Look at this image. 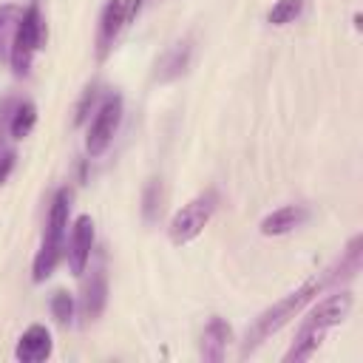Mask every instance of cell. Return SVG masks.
Returning a JSON list of instances; mask_svg holds the SVG:
<instances>
[{
	"mask_svg": "<svg viewBox=\"0 0 363 363\" xmlns=\"http://www.w3.org/2000/svg\"><path fill=\"white\" fill-rule=\"evenodd\" d=\"M96 99H99V85L96 82H91L85 91H82V96H79V102H77V113H74V125H82L85 119H88V113H91V108L96 105Z\"/></svg>",
	"mask_w": 363,
	"mask_h": 363,
	"instance_id": "obj_21",
	"label": "cell"
},
{
	"mask_svg": "<svg viewBox=\"0 0 363 363\" xmlns=\"http://www.w3.org/2000/svg\"><path fill=\"white\" fill-rule=\"evenodd\" d=\"M329 284H326V275H315V278H309V281H303L298 289H292L289 295H284L281 301H275L269 309H264L255 320H252V326L247 329V335H244V346H241V357H247L250 352H255L269 335H275L278 329H284L306 303H312L323 289H326Z\"/></svg>",
	"mask_w": 363,
	"mask_h": 363,
	"instance_id": "obj_1",
	"label": "cell"
},
{
	"mask_svg": "<svg viewBox=\"0 0 363 363\" xmlns=\"http://www.w3.org/2000/svg\"><path fill=\"white\" fill-rule=\"evenodd\" d=\"M323 337H326V332H320V329L298 326L295 340H292V346H289L286 354H284V363H303V360H309V357L320 349Z\"/></svg>",
	"mask_w": 363,
	"mask_h": 363,
	"instance_id": "obj_15",
	"label": "cell"
},
{
	"mask_svg": "<svg viewBox=\"0 0 363 363\" xmlns=\"http://www.w3.org/2000/svg\"><path fill=\"white\" fill-rule=\"evenodd\" d=\"M51 349H54V340H51L48 326L31 323V326L20 335V340H17V346H14V357H17L20 363H43V360L51 357Z\"/></svg>",
	"mask_w": 363,
	"mask_h": 363,
	"instance_id": "obj_9",
	"label": "cell"
},
{
	"mask_svg": "<svg viewBox=\"0 0 363 363\" xmlns=\"http://www.w3.org/2000/svg\"><path fill=\"white\" fill-rule=\"evenodd\" d=\"M68 213H71V190L60 187L51 199L48 207V221H45V233H43V244L34 255L31 264V278L34 284H43L54 275L60 258L65 255V241H68Z\"/></svg>",
	"mask_w": 363,
	"mask_h": 363,
	"instance_id": "obj_2",
	"label": "cell"
},
{
	"mask_svg": "<svg viewBox=\"0 0 363 363\" xmlns=\"http://www.w3.org/2000/svg\"><path fill=\"white\" fill-rule=\"evenodd\" d=\"M43 40H45V23H43V14H40V6L37 3H28L14 26V34H11V45H9V60H11V71L17 77H26L31 71V62L37 57V51L43 48Z\"/></svg>",
	"mask_w": 363,
	"mask_h": 363,
	"instance_id": "obj_3",
	"label": "cell"
},
{
	"mask_svg": "<svg viewBox=\"0 0 363 363\" xmlns=\"http://www.w3.org/2000/svg\"><path fill=\"white\" fill-rule=\"evenodd\" d=\"M233 340V329L224 318H210L201 332V357L210 363H221L227 354V343Z\"/></svg>",
	"mask_w": 363,
	"mask_h": 363,
	"instance_id": "obj_12",
	"label": "cell"
},
{
	"mask_svg": "<svg viewBox=\"0 0 363 363\" xmlns=\"http://www.w3.org/2000/svg\"><path fill=\"white\" fill-rule=\"evenodd\" d=\"M190 54H193V43H190V40L176 43V45L159 60V65H156V79H159V82H170V79L182 77V74L187 71V65H190Z\"/></svg>",
	"mask_w": 363,
	"mask_h": 363,
	"instance_id": "obj_14",
	"label": "cell"
},
{
	"mask_svg": "<svg viewBox=\"0 0 363 363\" xmlns=\"http://www.w3.org/2000/svg\"><path fill=\"white\" fill-rule=\"evenodd\" d=\"M20 14H23V9H20V6H14V3H0V51H3V48H6V43L11 40L14 26H17V20H20Z\"/></svg>",
	"mask_w": 363,
	"mask_h": 363,
	"instance_id": "obj_20",
	"label": "cell"
},
{
	"mask_svg": "<svg viewBox=\"0 0 363 363\" xmlns=\"http://www.w3.org/2000/svg\"><path fill=\"white\" fill-rule=\"evenodd\" d=\"M130 0H108L99 11V26H96V60H105L111 48L116 45L122 28L130 23Z\"/></svg>",
	"mask_w": 363,
	"mask_h": 363,
	"instance_id": "obj_6",
	"label": "cell"
},
{
	"mask_svg": "<svg viewBox=\"0 0 363 363\" xmlns=\"http://www.w3.org/2000/svg\"><path fill=\"white\" fill-rule=\"evenodd\" d=\"M216 210H218V193L210 187V190H204V193H199L196 199H190L173 218H170V224H167V235H170V241L176 244V247H184V244H190L193 238H199L201 235V230L210 224V218L216 216Z\"/></svg>",
	"mask_w": 363,
	"mask_h": 363,
	"instance_id": "obj_4",
	"label": "cell"
},
{
	"mask_svg": "<svg viewBox=\"0 0 363 363\" xmlns=\"http://www.w3.org/2000/svg\"><path fill=\"white\" fill-rule=\"evenodd\" d=\"M306 218H309V210L303 204H284V207L272 210L269 216H264L258 230H261V235H286V233L298 230Z\"/></svg>",
	"mask_w": 363,
	"mask_h": 363,
	"instance_id": "obj_10",
	"label": "cell"
},
{
	"mask_svg": "<svg viewBox=\"0 0 363 363\" xmlns=\"http://www.w3.org/2000/svg\"><path fill=\"white\" fill-rule=\"evenodd\" d=\"M34 125H37V105L28 102V99L17 102L14 111H11V119H9V133L14 139H26L34 130Z\"/></svg>",
	"mask_w": 363,
	"mask_h": 363,
	"instance_id": "obj_16",
	"label": "cell"
},
{
	"mask_svg": "<svg viewBox=\"0 0 363 363\" xmlns=\"http://www.w3.org/2000/svg\"><path fill=\"white\" fill-rule=\"evenodd\" d=\"M301 11H303V0H275L267 20L272 26H286V23H295V17H301Z\"/></svg>",
	"mask_w": 363,
	"mask_h": 363,
	"instance_id": "obj_18",
	"label": "cell"
},
{
	"mask_svg": "<svg viewBox=\"0 0 363 363\" xmlns=\"http://www.w3.org/2000/svg\"><path fill=\"white\" fill-rule=\"evenodd\" d=\"M352 306H354V298H352V292H349V289L332 292V295L320 298V301L306 312V318H303V323H301V326L329 332L332 326H337V323H343V320L349 318Z\"/></svg>",
	"mask_w": 363,
	"mask_h": 363,
	"instance_id": "obj_7",
	"label": "cell"
},
{
	"mask_svg": "<svg viewBox=\"0 0 363 363\" xmlns=\"http://www.w3.org/2000/svg\"><path fill=\"white\" fill-rule=\"evenodd\" d=\"M122 111H125V105H122L119 94H108L96 105V113L88 125V136H85V150H88L91 159L102 156L111 147V142H113V136L122 125Z\"/></svg>",
	"mask_w": 363,
	"mask_h": 363,
	"instance_id": "obj_5",
	"label": "cell"
},
{
	"mask_svg": "<svg viewBox=\"0 0 363 363\" xmlns=\"http://www.w3.org/2000/svg\"><path fill=\"white\" fill-rule=\"evenodd\" d=\"M11 167H14V150H6V153L0 156V184L9 179Z\"/></svg>",
	"mask_w": 363,
	"mask_h": 363,
	"instance_id": "obj_22",
	"label": "cell"
},
{
	"mask_svg": "<svg viewBox=\"0 0 363 363\" xmlns=\"http://www.w3.org/2000/svg\"><path fill=\"white\" fill-rule=\"evenodd\" d=\"M162 213V182L159 179H150L145 193H142V216L147 224H153Z\"/></svg>",
	"mask_w": 363,
	"mask_h": 363,
	"instance_id": "obj_17",
	"label": "cell"
},
{
	"mask_svg": "<svg viewBox=\"0 0 363 363\" xmlns=\"http://www.w3.org/2000/svg\"><path fill=\"white\" fill-rule=\"evenodd\" d=\"M48 306H51V315H54L57 323H62V326L71 323V318H74V298H71V292L57 289V292L51 295Z\"/></svg>",
	"mask_w": 363,
	"mask_h": 363,
	"instance_id": "obj_19",
	"label": "cell"
},
{
	"mask_svg": "<svg viewBox=\"0 0 363 363\" xmlns=\"http://www.w3.org/2000/svg\"><path fill=\"white\" fill-rule=\"evenodd\" d=\"M68 264L74 275H82L88 261H91V250H94V218L91 216H77L68 233Z\"/></svg>",
	"mask_w": 363,
	"mask_h": 363,
	"instance_id": "obj_8",
	"label": "cell"
},
{
	"mask_svg": "<svg viewBox=\"0 0 363 363\" xmlns=\"http://www.w3.org/2000/svg\"><path fill=\"white\" fill-rule=\"evenodd\" d=\"M360 264H363V235H352L349 244H346V250L340 252V258L323 272V275H326V284L335 286V284H340V281L354 278V275L360 272Z\"/></svg>",
	"mask_w": 363,
	"mask_h": 363,
	"instance_id": "obj_11",
	"label": "cell"
},
{
	"mask_svg": "<svg viewBox=\"0 0 363 363\" xmlns=\"http://www.w3.org/2000/svg\"><path fill=\"white\" fill-rule=\"evenodd\" d=\"M108 303V275L102 267L91 269V278L82 289V315L85 320H96Z\"/></svg>",
	"mask_w": 363,
	"mask_h": 363,
	"instance_id": "obj_13",
	"label": "cell"
}]
</instances>
